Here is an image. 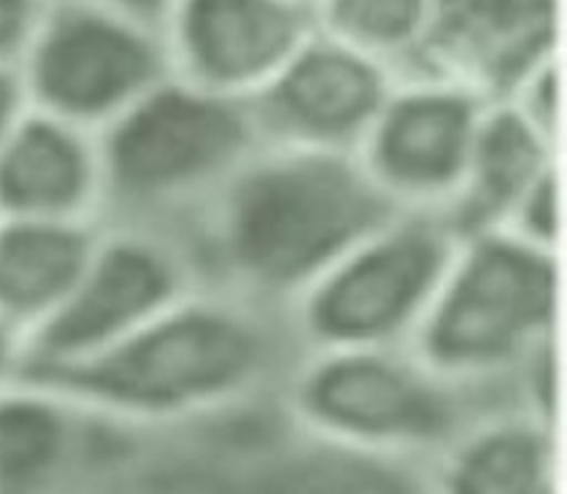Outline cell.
<instances>
[{
	"label": "cell",
	"mask_w": 567,
	"mask_h": 494,
	"mask_svg": "<svg viewBox=\"0 0 567 494\" xmlns=\"http://www.w3.org/2000/svg\"><path fill=\"white\" fill-rule=\"evenodd\" d=\"M300 351L287 311L203 284L114 349L24 379L163 438L276 409Z\"/></svg>",
	"instance_id": "obj_1"
},
{
	"label": "cell",
	"mask_w": 567,
	"mask_h": 494,
	"mask_svg": "<svg viewBox=\"0 0 567 494\" xmlns=\"http://www.w3.org/2000/svg\"><path fill=\"white\" fill-rule=\"evenodd\" d=\"M398 208L357 154L262 144L187 236L203 284L287 311Z\"/></svg>",
	"instance_id": "obj_2"
},
{
	"label": "cell",
	"mask_w": 567,
	"mask_h": 494,
	"mask_svg": "<svg viewBox=\"0 0 567 494\" xmlns=\"http://www.w3.org/2000/svg\"><path fill=\"white\" fill-rule=\"evenodd\" d=\"M97 138L103 225L182 238L262 146L246 103L168 76Z\"/></svg>",
	"instance_id": "obj_3"
},
{
	"label": "cell",
	"mask_w": 567,
	"mask_h": 494,
	"mask_svg": "<svg viewBox=\"0 0 567 494\" xmlns=\"http://www.w3.org/2000/svg\"><path fill=\"white\" fill-rule=\"evenodd\" d=\"M503 398L471 392L403 349H306L284 379L276 413L338 452L424 467Z\"/></svg>",
	"instance_id": "obj_4"
},
{
	"label": "cell",
	"mask_w": 567,
	"mask_h": 494,
	"mask_svg": "<svg viewBox=\"0 0 567 494\" xmlns=\"http://www.w3.org/2000/svg\"><path fill=\"white\" fill-rule=\"evenodd\" d=\"M557 322V251L478 233L460 238L411 349L454 384L516 400L522 375L554 354Z\"/></svg>",
	"instance_id": "obj_5"
},
{
	"label": "cell",
	"mask_w": 567,
	"mask_h": 494,
	"mask_svg": "<svg viewBox=\"0 0 567 494\" xmlns=\"http://www.w3.org/2000/svg\"><path fill=\"white\" fill-rule=\"evenodd\" d=\"M457 244L441 216L392 214L287 308L300 349L414 346Z\"/></svg>",
	"instance_id": "obj_6"
},
{
	"label": "cell",
	"mask_w": 567,
	"mask_h": 494,
	"mask_svg": "<svg viewBox=\"0 0 567 494\" xmlns=\"http://www.w3.org/2000/svg\"><path fill=\"white\" fill-rule=\"evenodd\" d=\"M28 106L101 133L171 76L157 28L103 0H49L20 65Z\"/></svg>",
	"instance_id": "obj_7"
},
{
	"label": "cell",
	"mask_w": 567,
	"mask_h": 494,
	"mask_svg": "<svg viewBox=\"0 0 567 494\" xmlns=\"http://www.w3.org/2000/svg\"><path fill=\"white\" fill-rule=\"evenodd\" d=\"M197 287L203 276L182 238L103 225L71 298L30 338L24 375L79 366L114 349Z\"/></svg>",
	"instance_id": "obj_8"
},
{
	"label": "cell",
	"mask_w": 567,
	"mask_h": 494,
	"mask_svg": "<svg viewBox=\"0 0 567 494\" xmlns=\"http://www.w3.org/2000/svg\"><path fill=\"white\" fill-rule=\"evenodd\" d=\"M150 441L22 379L0 392V494H111Z\"/></svg>",
	"instance_id": "obj_9"
},
{
	"label": "cell",
	"mask_w": 567,
	"mask_h": 494,
	"mask_svg": "<svg viewBox=\"0 0 567 494\" xmlns=\"http://www.w3.org/2000/svg\"><path fill=\"white\" fill-rule=\"evenodd\" d=\"M481 92L454 82L390 92L357 159L398 212L446 216L486 114Z\"/></svg>",
	"instance_id": "obj_10"
},
{
	"label": "cell",
	"mask_w": 567,
	"mask_h": 494,
	"mask_svg": "<svg viewBox=\"0 0 567 494\" xmlns=\"http://www.w3.org/2000/svg\"><path fill=\"white\" fill-rule=\"evenodd\" d=\"M165 24L171 76L246 106L311 39L298 0H178Z\"/></svg>",
	"instance_id": "obj_11"
},
{
	"label": "cell",
	"mask_w": 567,
	"mask_h": 494,
	"mask_svg": "<svg viewBox=\"0 0 567 494\" xmlns=\"http://www.w3.org/2000/svg\"><path fill=\"white\" fill-rule=\"evenodd\" d=\"M390 92L384 65L311 35L249 109L262 144L357 154Z\"/></svg>",
	"instance_id": "obj_12"
},
{
	"label": "cell",
	"mask_w": 567,
	"mask_h": 494,
	"mask_svg": "<svg viewBox=\"0 0 567 494\" xmlns=\"http://www.w3.org/2000/svg\"><path fill=\"white\" fill-rule=\"evenodd\" d=\"M0 219L103 225L95 133L28 109L0 146Z\"/></svg>",
	"instance_id": "obj_13"
},
{
	"label": "cell",
	"mask_w": 567,
	"mask_h": 494,
	"mask_svg": "<svg viewBox=\"0 0 567 494\" xmlns=\"http://www.w3.org/2000/svg\"><path fill=\"white\" fill-rule=\"evenodd\" d=\"M427 494H557V424L516 400L489 405L422 467Z\"/></svg>",
	"instance_id": "obj_14"
},
{
	"label": "cell",
	"mask_w": 567,
	"mask_h": 494,
	"mask_svg": "<svg viewBox=\"0 0 567 494\" xmlns=\"http://www.w3.org/2000/svg\"><path fill=\"white\" fill-rule=\"evenodd\" d=\"M554 0H433L427 47L449 79L511 92L551 58Z\"/></svg>",
	"instance_id": "obj_15"
},
{
	"label": "cell",
	"mask_w": 567,
	"mask_h": 494,
	"mask_svg": "<svg viewBox=\"0 0 567 494\" xmlns=\"http://www.w3.org/2000/svg\"><path fill=\"white\" fill-rule=\"evenodd\" d=\"M203 481L212 494H427L422 467L338 452L281 419L276 435L260 432Z\"/></svg>",
	"instance_id": "obj_16"
},
{
	"label": "cell",
	"mask_w": 567,
	"mask_h": 494,
	"mask_svg": "<svg viewBox=\"0 0 567 494\" xmlns=\"http://www.w3.org/2000/svg\"><path fill=\"white\" fill-rule=\"evenodd\" d=\"M101 227L0 219V313L28 343L71 298Z\"/></svg>",
	"instance_id": "obj_17"
},
{
	"label": "cell",
	"mask_w": 567,
	"mask_h": 494,
	"mask_svg": "<svg viewBox=\"0 0 567 494\" xmlns=\"http://www.w3.org/2000/svg\"><path fill=\"white\" fill-rule=\"evenodd\" d=\"M554 171V141L508 106L486 109L457 200L443 222L457 238L497 233L524 193Z\"/></svg>",
	"instance_id": "obj_18"
},
{
	"label": "cell",
	"mask_w": 567,
	"mask_h": 494,
	"mask_svg": "<svg viewBox=\"0 0 567 494\" xmlns=\"http://www.w3.org/2000/svg\"><path fill=\"white\" fill-rule=\"evenodd\" d=\"M430 24L433 0H324V35L381 65L427 43Z\"/></svg>",
	"instance_id": "obj_19"
},
{
	"label": "cell",
	"mask_w": 567,
	"mask_h": 494,
	"mask_svg": "<svg viewBox=\"0 0 567 494\" xmlns=\"http://www.w3.org/2000/svg\"><path fill=\"white\" fill-rule=\"evenodd\" d=\"M497 233L511 236L533 249L557 251L559 240V187L557 168L540 176L508 214Z\"/></svg>",
	"instance_id": "obj_20"
},
{
	"label": "cell",
	"mask_w": 567,
	"mask_h": 494,
	"mask_svg": "<svg viewBox=\"0 0 567 494\" xmlns=\"http://www.w3.org/2000/svg\"><path fill=\"white\" fill-rule=\"evenodd\" d=\"M49 0H0V71H20Z\"/></svg>",
	"instance_id": "obj_21"
},
{
	"label": "cell",
	"mask_w": 567,
	"mask_h": 494,
	"mask_svg": "<svg viewBox=\"0 0 567 494\" xmlns=\"http://www.w3.org/2000/svg\"><path fill=\"white\" fill-rule=\"evenodd\" d=\"M111 494H212L206 481L193 478V473L178 475L171 471H157L150 465V454L135 467L131 478L116 486Z\"/></svg>",
	"instance_id": "obj_22"
},
{
	"label": "cell",
	"mask_w": 567,
	"mask_h": 494,
	"mask_svg": "<svg viewBox=\"0 0 567 494\" xmlns=\"http://www.w3.org/2000/svg\"><path fill=\"white\" fill-rule=\"evenodd\" d=\"M28 370V336L0 313V392L24 379Z\"/></svg>",
	"instance_id": "obj_23"
},
{
	"label": "cell",
	"mask_w": 567,
	"mask_h": 494,
	"mask_svg": "<svg viewBox=\"0 0 567 494\" xmlns=\"http://www.w3.org/2000/svg\"><path fill=\"white\" fill-rule=\"evenodd\" d=\"M28 97H24L20 73L0 71V146L11 135V130L20 125V120L28 114Z\"/></svg>",
	"instance_id": "obj_24"
},
{
	"label": "cell",
	"mask_w": 567,
	"mask_h": 494,
	"mask_svg": "<svg viewBox=\"0 0 567 494\" xmlns=\"http://www.w3.org/2000/svg\"><path fill=\"white\" fill-rule=\"evenodd\" d=\"M103 3L122 11V14L133 17V20L157 28L159 22L168 20V14L176 9L178 0H103Z\"/></svg>",
	"instance_id": "obj_25"
},
{
	"label": "cell",
	"mask_w": 567,
	"mask_h": 494,
	"mask_svg": "<svg viewBox=\"0 0 567 494\" xmlns=\"http://www.w3.org/2000/svg\"><path fill=\"white\" fill-rule=\"evenodd\" d=\"M298 3H303V0H298Z\"/></svg>",
	"instance_id": "obj_26"
}]
</instances>
